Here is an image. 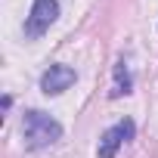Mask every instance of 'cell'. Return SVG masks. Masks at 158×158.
I'll return each mask as SVG.
<instances>
[{"label":"cell","instance_id":"obj_1","mask_svg":"<svg viewBox=\"0 0 158 158\" xmlns=\"http://www.w3.org/2000/svg\"><path fill=\"white\" fill-rule=\"evenodd\" d=\"M22 136H25L28 149H44V146H50V143H56L62 136V124L56 118H50L47 112L31 109L22 118Z\"/></svg>","mask_w":158,"mask_h":158},{"label":"cell","instance_id":"obj_2","mask_svg":"<svg viewBox=\"0 0 158 158\" xmlns=\"http://www.w3.org/2000/svg\"><path fill=\"white\" fill-rule=\"evenodd\" d=\"M56 19H59V0H34L31 16L25 22V34L28 37H40Z\"/></svg>","mask_w":158,"mask_h":158},{"label":"cell","instance_id":"obj_3","mask_svg":"<svg viewBox=\"0 0 158 158\" xmlns=\"http://www.w3.org/2000/svg\"><path fill=\"white\" fill-rule=\"evenodd\" d=\"M133 133H136V124H133L130 118H124L121 124L109 127V130L102 133V139H99L96 158H115V155H118V149H121L127 139H133Z\"/></svg>","mask_w":158,"mask_h":158},{"label":"cell","instance_id":"obj_4","mask_svg":"<svg viewBox=\"0 0 158 158\" xmlns=\"http://www.w3.org/2000/svg\"><path fill=\"white\" fill-rule=\"evenodd\" d=\"M74 77H77L74 68H68V65H50L44 71V77H40V90L47 96H56V93H62V90H68L74 84Z\"/></svg>","mask_w":158,"mask_h":158},{"label":"cell","instance_id":"obj_5","mask_svg":"<svg viewBox=\"0 0 158 158\" xmlns=\"http://www.w3.org/2000/svg\"><path fill=\"white\" fill-rule=\"evenodd\" d=\"M130 87H133L130 71H127L124 62H118V65H115V87H112V96H124V93H130Z\"/></svg>","mask_w":158,"mask_h":158}]
</instances>
